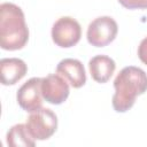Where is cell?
Segmentation results:
<instances>
[{"label": "cell", "mask_w": 147, "mask_h": 147, "mask_svg": "<svg viewBox=\"0 0 147 147\" xmlns=\"http://www.w3.org/2000/svg\"><path fill=\"white\" fill-rule=\"evenodd\" d=\"M114 87L113 107L116 111L124 113L134 105L138 95L147 91V75L138 67H125L116 76Z\"/></svg>", "instance_id": "1"}, {"label": "cell", "mask_w": 147, "mask_h": 147, "mask_svg": "<svg viewBox=\"0 0 147 147\" xmlns=\"http://www.w3.org/2000/svg\"><path fill=\"white\" fill-rule=\"evenodd\" d=\"M29 29L22 9L10 2L0 5V46L2 49L16 51L25 46Z\"/></svg>", "instance_id": "2"}, {"label": "cell", "mask_w": 147, "mask_h": 147, "mask_svg": "<svg viewBox=\"0 0 147 147\" xmlns=\"http://www.w3.org/2000/svg\"><path fill=\"white\" fill-rule=\"evenodd\" d=\"M26 126L31 136L37 140L51 138L57 129V117L48 108H39L32 111L26 119Z\"/></svg>", "instance_id": "3"}, {"label": "cell", "mask_w": 147, "mask_h": 147, "mask_svg": "<svg viewBox=\"0 0 147 147\" xmlns=\"http://www.w3.org/2000/svg\"><path fill=\"white\" fill-rule=\"evenodd\" d=\"M117 23L109 16H100L93 20L87 28V40L92 46L103 47L110 44L117 34Z\"/></svg>", "instance_id": "4"}, {"label": "cell", "mask_w": 147, "mask_h": 147, "mask_svg": "<svg viewBox=\"0 0 147 147\" xmlns=\"http://www.w3.org/2000/svg\"><path fill=\"white\" fill-rule=\"evenodd\" d=\"M82 37V28L78 21L72 17L63 16L60 17L52 28L53 41L63 48L75 46Z\"/></svg>", "instance_id": "5"}, {"label": "cell", "mask_w": 147, "mask_h": 147, "mask_svg": "<svg viewBox=\"0 0 147 147\" xmlns=\"http://www.w3.org/2000/svg\"><path fill=\"white\" fill-rule=\"evenodd\" d=\"M17 102L22 109L29 113L41 108V78L32 77L28 82H25L17 91Z\"/></svg>", "instance_id": "6"}, {"label": "cell", "mask_w": 147, "mask_h": 147, "mask_svg": "<svg viewBox=\"0 0 147 147\" xmlns=\"http://www.w3.org/2000/svg\"><path fill=\"white\" fill-rule=\"evenodd\" d=\"M42 98L52 105H61L69 96V86L60 75L51 74L41 78Z\"/></svg>", "instance_id": "7"}, {"label": "cell", "mask_w": 147, "mask_h": 147, "mask_svg": "<svg viewBox=\"0 0 147 147\" xmlns=\"http://www.w3.org/2000/svg\"><path fill=\"white\" fill-rule=\"evenodd\" d=\"M56 74L65 78L75 88L82 87L86 83V72L83 63L77 59H64L59 62Z\"/></svg>", "instance_id": "8"}, {"label": "cell", "mask_w": 147, "mask_h": 147, "mask_svg": "<svg viewBox=\"0 0 147 147\" xmlns=\"http://www.w3.org/2000/svg\"><path fill=\"white\" fill-rule=\"evenodd\" d=\"M28 71L25 62L17 57H6L0 61L1 83L3 85H14L22 79Z\"/></svg>", "instance_id": "9"}, {"label": "cell", "mask_w": 147, "mask_h": 147, "mask_svg": "<svg viewBox=\"0 0 147 147\" xmlns=\"http://www.w3.org/2000/svg\"><path fill=\"white\" fill-rule=\"evenodd\" d=\"M115 68V61L107 55H95L88 62L91 76L98 83L108 82L114 74Z\"/></svg>", "instance_id": "10"}, {"label": "cell", "mask_w": 147, "mask_h": 147, "mask_svg": "<svg viewBox=\"0 0 147 147\" xmlns=\"http://www.w3.org/2000/svg\"><path fill=\"white\" fill-rule=\"evenodd\" d=\"M34 138L28 130L26 124H16L7 133V145L10 147H25L36 145Z\"/></svg>", "instance_id": "11"}, {"label": "cell", "mask_w": 147, "mask_h": 147, "mask_svg": "<svg viewBox=\"0 0 147 147\" xmlns=\"http://www.w3.org/2000/svg\"><path fill=\"white\" fill-rule=\"evenodd\" d=\"M122 6L129 9H147V0H118Z\"/></svg>", "instance_id": "12"}, {"label": "cell", "mask_w": 147, "mask_h": 147, "mask_svg": "<svg viewBox=\"0 0 147 147\" xmlns=\"http://www.w3.org/2000/svg\"><path fill=\"white\" fill-rule=\"evenodd\" d=\"M138 56L145 64H147V37L140 41L138 47Z\"/></svg>", "instance_id": "13"}]
</instances>
